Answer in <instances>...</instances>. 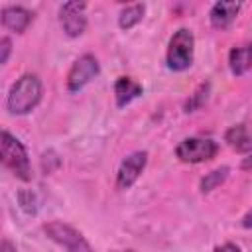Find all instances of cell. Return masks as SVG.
<instances>
[{
    "label": "cell",
    "instance_id": "cell-2",
    "mask_svg": "<svg viewBox=\"0 0 252 252\" xmlns=\"http://www.w3.org/2000/svg\"><path fill=\"white\" fill-rule=\"evenodd\" d=\"M0 152H2V163L18 177L20 181H32V163L28 158V152L24 144L12 136L8 130H2V140H0Z\"/></svg>",
    "mask_w": 252,
    "mask_h": 252
},
{
    "label": "cell",
    "instance_id": "cell-21",
    "mask_svg": "<svg viewBox=\"0 0 252 252\" xmlns=\"http://www.w3.org/2000/svg\"><path fill=\"white\" fill-rule=\"evenodd\" d=\"M242 226H244V228H252V211H248V213L242 217Z\"/></svg>",
    "mask_w": 252,
    "mask_h": 252
},
{
    "label": "cell",
    "instance_id": "cell-8",
    "mask_svg": "<svg viewBox=\"0 0 252 252\" xmlns=\"http://www.w3.org/2000/svg\"><path fill=\"white\" fill-rule=\"evenodd\" d=\"M146 163H148V152H134V154L126 156L116 171V189H120V191L130 189L138 181Z\"/></svg>",
    "mask_w": 252,
    "mask_h": 252
},
{
    "label": "cell",
    "instance_id": "cell-4",
    "mask_svg": "<svg viewBox=\"0 0 252 252\" xmlns=\"http://www.w3.org/2000/svg\"><path fill=\"white\" fill-rule=\"evenodd\" d=\"M43 232L47 234L49 240L59 244L65 252H94L89 240L71 224L61 222V220H49L43 224Z\"/></svg>",
    "mask_w": 252,
    "mask_h": 252
},
{
    "label": "cell",
    "instance_id": "cell-13",
    "mask_svg": "<svg viewBox=\"0 0 252 252\" xmlns=\"http://www.w3.org/2000/svg\"><path fill=\"white\" fill-rule=\"evenodd\" d=\"M228 67L232 75L240 77L252 67V43H244L238 47H232L228 53Z\"/></svg>",
    "mask_w": 252,
    "mask_h": 252
},
{
    "label": "cell",
    "instance_id": "cell-19",
    "mask_svg": "<svg viewBox=\"0 0 252 252\" xmlns=\"http://www.w3.org/2000/svg\"><path fill=\"white\" fill-rule=\"evenodd\" d=\"M215 252H242L236 244H232V242H226V244H220V246H217L215 248Z\"/></svg>",
    "mask_w": 252,
    "mask_h": 252
},
{
    "label": "cell",
    "instance_id": "cell-20",
    "mask_svg": "<svg viewBox=\"0 0 252 252\" xmlns=\"http://www.w3.org/2000/svg\"><path fill=\"white\" fill-rule=\"evenodd\" d=\"M240 167H242V169H252V152L240 161Z\"/></svg>",
    "mask_w": 252,
    "mask_h": 252
},
{
    "label": "cell",
    "instance_id": "cell-22",
    "mask_svg": "<svg viewBox=\"0 0 252 252\" xmlns=\"http://www.w3.org/2000/svg\"><path fill=\"white\" fill-rule=\"evenodd\" d=\"M0 252H16V248L12 246L10 240H2V244H0Z\"/></svg>",
    "mask_w": 252,
    "mask_h": 252
},
{
    "label": "cell",
    "instance_id": "cell-10",
    "mask_svg": "<svg viewBox=\"0 0 252 252\" xmlns=\"http://www.w3.org/2000/svg\"><path fill=\"white\" fill-rule=\"evenodd\" d=\"M240 6H242L240 2H228V0L213 4L211 14H209V18H211V26L217 28V30H224V28H228V26L234 22V18L238 16Z\"/></svg>",
    "mask_w": 252,
    "mask_h": 252
},
{
    "label": "cell",
    "instance_id": "cell-15",
    "mask_svg": "<svg viewBox=\"0 0 252 252\" xmlns=\"http://www.w3.org/2000/svg\"><path fill=\"white\" fill-rule=\"evenodd\" d=\"M228 167L226 165H222V167H217V169H213V171H209L203 179H201V183H199V189H201V193H211L213 189H217L220 183H224L226 181V177H228Z\"/></svg>",
    "mask_w": 252,
    "mask_h": 252
},
{
    "label": "cell",
    "instance_id": "cell-5",
    "mask_svg": "<svg viewBox=\"0 0 252 252\" xmlns=\"http://www.w3.org/2000/svg\"><path fill=\"white\" fill-rule=\"evenodd\" d=\"M219 152V146L211 138H185L177 144L175 156L185 163H203L211 161Z\"/></svg>",
    "mask_w": 252,
    "mask_h": 252
},
{
    "label": "cell",
    "instance_id": "cell-14",
    "mask_svg": "<svg viewBox=\"0 0 252 252\" xmlns=\"http://www.w3.org/2000/svg\"><path fill=\"white\" fill-rule=\"evenodd\" d=\"M144 12H146V6L142 2L128 4L126 8H122V12L118 14V26H120V30H132L136 24L142 22Z\"/></svg>",
    "mask_w": 252,
    "mask_h": 252
},
{
    "label": "cell",
    "instance_id": "cell-17",
    "mask_svg": "<svg viewBox=\"0 0 252 252\" xmlns=\"http://www.w3.org/2000/svg\"><path fill=\"white\" fill-rule=\"evenodd\" d=\"M18 201L22 205V209L28 213V215H33L35 213V199H33V193L32 191H20L18 193Z\"/></svg>",
    "mask_w": 252,
    "mask_h": 252
},
{
    "label": "cell",
    "instance_id": "cell-11",
    "mask_svg": "<svg viewBox=\"0 0 252 252\" xmlns=\"http://www.w3.org/2000/svg\"><path fill=\"white\" fill-rule=\"evenodd\" d=\"M224 142L240 152V154H246V152H252V126L250 124H236V126H230L226 132H224Z\"/></svg>",
    "mask_w": 252,
    "mask_h": 252
},
{
    "label": "cell",
    "instance_id": "cell-7",
    "mask_svg": "<svg viewBox=\"0 0 252 252\" xmlns=\"http://www.w3.org/2000/svg\"><path fill=\"white\" fill-rule=\"evenodd\" d=\"M87 4L85 2H65L59 8V22L63 32L69 37H79L87 28V16H85Z\"/></svg>",
    "mask_w": 252,
    "mask_h": 252
},
{
    "label": "cell",
    "instance_id": "cell-23",
    "mask_svg": "<svg viewBox=\"0 0 252 252\" xmlns=\"http://www.w3.org/2000/svg\"><path fill=\"white\" fill-rule=\"evenodd\" d=\"M126 252H132V250H126Z\"/></svg>",
    "mask_w": 252,
    "mask_h": 252
},
{
    "label": "cell",
    "instance_id": "cell-16",
    "mask_svg": "<svg viewBox=\"0 0 252 252\" xmlns=\"http://www.w3.org/2000/svg\"><path fill=\"white\" fill-rule=\"evenodd\" d=\"M207 94H209V83L199 85V89L195 91V94L185 102V112H193V110H197V108L207 100Z\"/></svg>",
    "mask_w": 252,
    "mask_h": 252
},
{
    "label": "cell",
    "instance_id": "cell-3",
    "mask_svg": "<svg viewBox=\"0 0 252 252\" xmlns=\"http://www.w3.org/2000/svg\"><path fill=\"white\" fill-rule=\"evenodd\" d=\"M193 53H195V37L191 33V30L187 28H179L167 45V67L171 71H185L191 67L193 63Z\"/></svg>",
    "mask_w": 252,
    "mask_h": 252
},
{
    "label": "cell",
    "instance_id": "cell-9",
    "mask_svg": "<svg viewBox=\"0 0 252 252\" xmlns=\"http://www.w3.org/2000/svg\"><path fill=\"white\" fill-rule=\"evenodd\" d=\"M32 20H33V14L30 10H26L24 6H6V8H2V24L10 32L24 33L28 30V26L32 24Z\"/></svg>",
    "mask_w": 252,
    "mask_h": 252
},
{
    "label": "cell",
    "instance_id": "cell-12",
    "mask_svg": "<svg viewBox=\"0 0 252 252\" xmlns=\"http://www.w3.org/2000/svg\"><path fill=\"white\" fill-rule=\"evenodd\" d=\"M142 94V85L130 77H118L114 83V98L116 104L122 108L126 104H130L134 98H138Z\"/></svg>",
    "mask_w": 252,
    "mask_h": 252
},
{
    "label": "cell",
    "instance_id": "cell-6",
    "mask_svg": "<svg viewBox=\"0 0 252 252\" xmlns=\"http://www.w3.org/2000/svg\"><path fill=\"white\" fill-rule=\"evenodd\" d=\"M98 71H100V65L94 55H91V53L81 55L67 73V89L71 93H79L83 87H87L98 75Z\"/></svg>",
    "mask_w": 252,
    "mask_h": 252
},
{
    "label": "cell",
    "instance_id": "cell-18",
    "mask_svg": "<svg viewBox=\"0 0 252 252\" xmlns=\"http://www.w3.org/2000/svg\"><path fill=\"white\" fill-rule=\"evenodd\" d=\"M0 51H2V55H0V65H6V63H8V57H10V51H12V41H10V37H2V39H0Z\"/></svg>",
    "mask_w": 252,
    "mask_h": 252
},
{
    "label": "cell",
    "instance_id": "cell-1",
    "mask_svg": "<svg viewBox=\"0 0 252 252\" xmlns=\"http://www.w3.org/2000/svg\"><path fill=\"white\" fill-rule=\"evenodd\" d=\"M41 94H43V87L39 77L33 73H26L10 87L6 96V108L10 114H16V116L28 114L39 104Z\"/></svg>",
    "mask_w": 252,
    "mask_h": 252
}]
</instances>
